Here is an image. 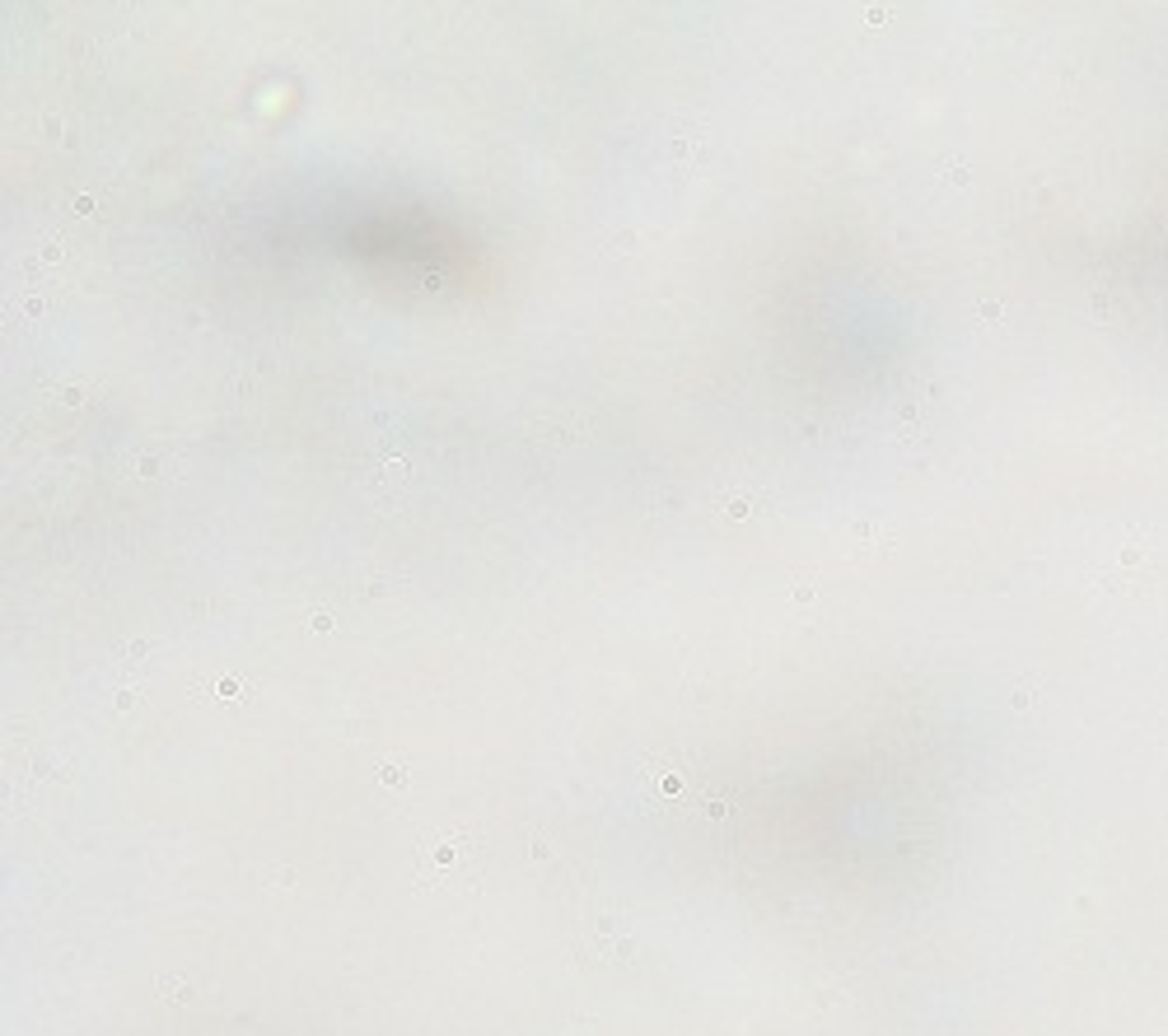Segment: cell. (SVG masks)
<instances>
[{
    "mask_svg": "<svg viewBox=\"0 0 1168 1036\" xmlns=\"http://www.w3.org/2000/svg\"><path fill=\"white\" fill-rule=\"evenodd\" d=\"M1150 561V537H1131L1122 551H1117V565H1112V575H1103L1107 589H1122L1126 580H1136V570Z\"/></svg>",
    "mask_w": 1168,
    "mask_h": 1036,
    "instance_id": "6da1fadb",
    "label": "cell"
},
{
    "mask_svg": "<svg viewBox=\"0 0 1168 1036\" xmlns=\"http://www.w3.org/2000/svg\"><path fill=\"white\" fill-rule=\"evenodd\" d=\"M720 509L729 518H753V514H771V504H767V495L762 490H753V486H738V490H724L720 495Z\"/></svg>",
    "mask_w": 1168,
    "mask_h": 1036,
    "instance_id": "7a4b0ae2",
    "label": "cell"
},
{
    "mask_svg": "<svg viewBox=\"0 0 1168 1036\" xmlns=\"http://www.w3.org/2000/svg\"><path fill=\"white\" fill-rule=\"evenodd\" d=\"M19 313H24V318H43V313H47V299H43V294H29V299L19 304Z\"/></svg>",
    "mask_w": 1168,
    "mask_h": 1036,
    "instance_id": "3957f363",
    "label": "cell"
},
{
    "mask_svg": "<svg viewBox=\"0 0 1168 1036\" xmlns=\"http://www.w3.org/2000/svg\"><path fill=\"white\" fill-rule=\"evenodd\" d=\"M136 472L140 476H159V457H154V453H140L136 457Z\"/></svg>",
    "mask_w": 1168,
    "mask_h": 1036,
    "instance_id": "277c9868",
    "label": "cell"
},
{
    "mask_svg": "<svg viewBox=\"0 0 1168 1036\" xmlns=\"http://www.w3.org/2000/svg\"><path fill=\"white\" fill-rule=\"evenodd\" d=\"M332 621H337L332 611H313V616H308V625H313V630H332Z\"/></svg>",
    "mask_w": 1168,
    "mask_h": 1036,
    "instance_id": "5b68a950",
    "label": "cell"
},
{
    "mask_svg": "<svg viewBox=\"0 0 1168 1036\" xmlns=\"http://www.w3.org/2000/svg\"><path fill=\"white\" fill-rule=\"evenodd\" d=\"M977 313H982L986 322H996L1000 318V304H996V299H982V308H977Z\"/></svg>",
    "mask_w": 1168,
    "mask_h": 1036,
    "instance_id": "8992f818",
    "label": "cell"
},
{
    "mask_svg": "<svg viewBox=\"0 0 1168 1036\" xmlns=\"http://www.w3.org/2000/svg\"><path fill=\"white\" fill-rule=\"evenodd\" d=\"M57 397H62L66 407H80V402H85V393H80V388H62V393H57Z\"/></svg>",
    "mask_w": 1168,
    "mask_h": 1036,
    "instance_id": "52a82bcc",
    "label": "cell"
},
{
    "mask_svg": "<svg viewBox=\"0 0 1168 1036\" xmlns=\"http://www.w3.org/2000/svg\"><path fill=\"white\" fill-rule=\"evenodd\" d=\"M62 258H66V248H62V244H47V248H43V261H62Z\"/></svg>",
    "mask_w": 1168,
    "mask_h": 1036,
    "instance_id": "ba28073f",
    "label": "cell"
},
{
    "mask_svg": "<svg viewBox=\"0 0 1168 1036\" xmlns=\"http://www.w3.org/2000/svg\"><path fill=\"white\" fill-rule=\"evenodd\" d=\"M949 183H968V168H963V164H949Z\"/></svg>",
    "mask_w": 1168,
    "mask_h": 1036,
    "instance_id": "9c48e42d",
    "label": "cell"
},
{
    "mask_svg": "<svg viewBox=\"0 0 1168 1036\" xmlns=\"http://www.w3.org/2000/svg\"><path fill=\"white\" fill-rule=\"evenodd\" d=\"M76 215H94V201L90 197H76Z\"/></svg>",
    "mask_w": 1168,
    "mask_h": 1036,
    "instance_id": "30bf717a",
    "label": "cell"
}]
</instances>
